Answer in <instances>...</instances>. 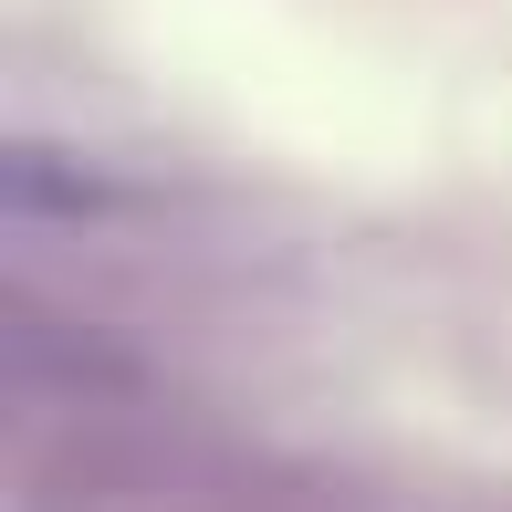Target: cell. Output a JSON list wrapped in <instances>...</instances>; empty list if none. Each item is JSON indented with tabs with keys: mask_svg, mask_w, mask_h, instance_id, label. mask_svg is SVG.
<instances>
[{
	"mask_svg": "<svg viewBox=\"0 0 512 512\" xmlns=\"http://www.w3.org/2000/svg\"><path fill=\"white\" fill-rule=\"evenodd\" d=\"M0 199H11V220H105V209H126L105 168H84V157H53L21 136L11 157H0Z\"/></svg>",
	"mask_w": 512,
	"mask_h": 512,
	"instance_id": "cell-1",
	"label": "cell"
}]
</instances>
